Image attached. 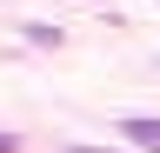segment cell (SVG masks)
I'll use <instances>...</instances> for the list:
<instances>
[{
	"label": "cell",
	"instance_id": "obj_1",
	"mask_svg": "<svg viewBox=\"0 0 160 153\" xmlns=\"http://www.w3.org/2000/svg\"><path fill=\"white\" fill-rule=\"evenodd\" d=\"M120 133H127V146L160 153V120H147V113H127V120H120Z\"/></svg>",
	"mask_w": 160,
	"mask_h": 153
},
{
	"label": "cell",
	"instance_id": "obj_2",
	"mask_svg": "<svg viewBox=\"0 0 160 153\" xmlns=\"http://www.w3.org/2000/svg\"><path fill=\"white\" fill-rule=\"evenodd\" d=\"M0 153H20V140H13V133H0Z\"/></svg>",
	"mask_w": 160,
	"mask_h": 153
},
{
	"label": "cell",
	"instance_id": "obj_3",
	"mask_svg": "<svg viewBox=\"0 0 160 153\" xmlns=\"http://www.w3.org/2000/svg\"><path fill=\"white\" fill-rule=\"evenodd\" d=\"M73 153H113V146H73Z\"/></svg>",
	"mask_w": 160,
	"mask_h": 153
}]
</instances>
